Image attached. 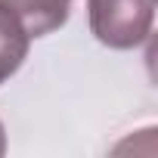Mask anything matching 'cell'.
Listing matches in <instances>:
<instances>
[{
    "mask_svg": "<svg viewBox=\"0 0 158 158\" xmlns=\"http://www.w3.org/2000/svg\"><path fill=\"white\" fill-rule=\"evenodd\" d=\"M155 19V0H90V28L99 44L115 50L139 47Z\"/></svg>",
    "mask_w": 158,
    "mask_h": 158,
    "instance_id": "1",
    "label": "cell"
},
{
    "mask_svg": "<svg viewBox=\"0 0 158 158\" xmlns=\"http://www.w3.org/2000/svg\"><path fill=\"white\" fill-rule=\"evenodd\" d=\"M28 47H31V34L25 22L6 0H0V84L19 71V65L28 56Z\"/></svg>",
    "mask_w": 158,
    "mask_h": 158,
    "instance_id": "2",
    "label": "cell"
},
{
    "mask_svg": "<svg viewBox=\"0 0 158 158\" xmlns=\"http://www.w3.org/2000/svg\"><path fill=\"white\" fill-rule=\"evenodd\" d=\"M6 3L22 16L25 28L34 37H44V34L56 31L59 25H65L71 0H6Z\"/></svg>",
    "mask_w": 158,
    "mask_h": 158,
    "instance_id": "3",
    "label": "cell"
},
{
    "mask_svg": "<svg viewBox=\"0 0 158 158\" xmlns=\"http://www.w3.org/2000/svg\"><path fill=\"white\" fill-rule=\"evenodd\" d=\"M3 149H6V139H3V124H0V155H3Z\"/></svg>",
    "mask_w": 158,
    "mask_h": 158,
    "instance_id": "4",
    "label": "cell"
}]
</instances>
